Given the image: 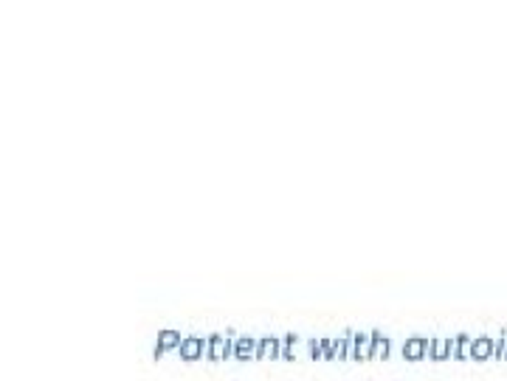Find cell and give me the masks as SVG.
<instances>
[{
    "label": "cell",
    "mask_w": 507,
    "mask_h": 381,
    "mask_svg": "<svg viewBox=\"0 0 507 381\" xmlns=\"http://www.w3.org/2000/svg\"><path fill=\"white\" fill-rule=\"evenodd\" d=\"M234 356V339H231V331L223 336V333H211L209 336V344H206V359L209 362H226Z\"/></svg>",
    "instance_id": "1"
},
{
    "label": "cell",
    "mask_w": 507,
    "mask_h": 381,
    "mask_svg": "<svg viewBox=\"0 0 507 381\" xmlns=\"http://www.w3.org/2000/svg\"><path fill=\"white\" fill-rule=\"evenodd\" d=\"M355 362H370L375 359V348H372V333L364 331H352V356Z\"/></svg>",
    "instance_id": "2"
},
{
    "label": "cell",
    "mask_w": 507,
    "mask_h": 381,
    "mask_svg": "<svg viewBox=\"0 0 507 381\" xmlns=\"http://www.w3.org/2000/svg\"><path fill=\"white\" fill-rule=\"evenodd\" d=\"M428 339L425 336H409L406 342H403V348H401V353H403V359L406 362H423V359H428Z\"/></svg>",
    "instance_id": "3"
},
{
    "label": "cell",
    "mask_w": 507,
    "mask_h": 381,
    "mask_svg": "<svg viewBox=\"0 0 507 381\" xmlns=\"http://www.w3.org/2000/svg\"><path fill=\"white\" fill-rule=\"evenodd\" d=\"M206 344H209V339L186 336L184 344H180V351H178L180 362H198V359H203V356H206Z\"/></svg>",
    "instance_id": "4"
},
{
    "label": "cell",
    "mask_w": 507,
    "mask_h": 381,
    "mask_svg": "<svg viewBox=\"0 0 507 381\" xmlns=\"http://www.w3.org/2000/svg\"><path fill=\"white\" fill-rule=\"evenodd\" d=\"M184 339L186 336H180L178 331H161L158 333V339H155V351H153V356L155 359H161L164 353H169V351H180V344H184Z\"/></svg>",
    "instance_id": "5"
},
{
    "label": "cell",
    "mask_w": 507,
    "mask_h": 381,
    "mask_svg": "<svg viewBox=\"0 0 507 381\" xmlns=\"http://www.w3.org/2000/svg\"><path fill=\"white\" fill-rule=\"evenodd\" d=\"M257 359L268 362V359H282V339L276 336H262L257 344Z\"/></svg>",
    "instance_id": "6"
},
{
    "label": "cell",
    "mask_w": 507,
    "mask_h": 381,
    "mask_svg": "<svg viewBox=\"0 0 507 381\" xmlns=\"http://www.w3.org/2000/svg\"><path fill=\"white\" fill-rule=\"evenodd\" d=\"M257 344H260V339H251V336L234 339V359H237V362L257 359Z\"/></svg>",
    "instance_id": "7"
},
{
    "label": "cell",
    "mask_w": 507,
    "mask_h": 381,
    "mask_svg": "<svg viewBox=\"0 0 507 381\" xmlns=\"http://www.w3.org/2000/svg\"><path fill=\"white\" fill-rule=\"evenodd\" d=\"M451 356H454V339L451 342H446V339H431V344H428V359L431 362H446Z\"/></svg>",
    "instance_id": "8"
},
{
    "label": "cell",
    "mask_w": 507,
    "mask_h": 381,
    "mask_svg": "<svg viewBox=\"0 0 507 381\" xmlns=\"http://www.w3.org/2000/svg\"><path fill=\"white\" fill-rule=\"evenodd\" d=\"M352 356V331H347L341 339H333V362H344Z\"/></svg>",
    "instance_id": "9"
},
{
    "label": "cell",
    "mask_w": 507,
    "mask_h": 381,
    "mask_svg": "<svg viewBox=\"0 0 507 381\" xmlns=\"http://www.w3.org/2000/svg\"><path fill=\"white\" fill-rule=\"evenodd\" d=\"M372 348H375V359H389V353H392V339L383 336L381 331H372Z\"/></svg>",
    "instance_id": "10"
},
{
    "label": "cell",
    "mask_w": 507,
    "mask_h": 381,
    "mask_svg": "<svg viewBox=\"0 0 507 381\" xmlns=\"http://www.w3.org/2000/svg\"><path fill=\"white\" fill-rule=\"evenodd\" d=\"M296 344H299V336L296 333H287L282 339V359L285 362H294L296 359Z\"/></svg>",
    "instance_id": "11"
},
{
    "label": "cell",
    "mask_w": 507,
    "mask_h": 381,
    "mask_svg": "<svg viewBox=\"0 0 507 381\" xmlns=\"http://www.w3.org/2000/svg\"><path fill=\"white\" fill-rule=\"evenodd\" d=\"M470 348H474V342H470L468 336H457L454 339V359H468Z\"/></svg>",
    "instance_id": "12"
},
{
    "label": "cell",
    "mask_w": 507,
    "mask_h": 381,
    "mask_svg": "<svg viewBox=\"0 0 507 381\" xmlns=\"http://www.w3.org/2000/svg\"><path fill=\"white\" fill-rule=\"evenodd\" d=\"M490 356V339H477L470 348V359H488Z\"/></svg>",
    "instance_id": "13"
},
{
    "label": "cell",
    "mask_w": 507,
    "mask_h": 381,
    "mask_svg": "<svg viewBox=\"0 0 507 381\" xmlns=\"http://www.w3.org/2000/svg\"><path fill=\"white\" fill-rule=\"evenodd\" d=\"M307 353H310V359H324V344H321V339H310L307 342Z\"/></svg>",
    "instance_id": "14"
},
{
    "label": "cell",
    "mask_w": 507,
    "mask_h": 381,
    "mask_svg": "<svg viewBox=\"0 0 507 381\" xmlns=\"http://www.w3.org/2000/svg\"><path fill=\"white\" fill-rule=\"evenodd\" d=\"M321 344H324V359L333 362V339H321Z\"/></svg>",
    "instance_id": "15"
}]
</instances>
